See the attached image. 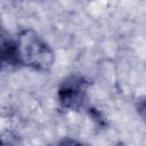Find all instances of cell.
Returning a JSON list of instances; mask_svg holds the SVG:
<instances>
[{
    "label": "cell",
    "mask_w": 146,
    "mask_h": 146,
    "mask_svg": "<svg viewBox=\"0 0 146 146\" xmlns=\"http://www.w3.org/2000/svg\"><path fill=\"white\" fill-rule=\"evenodd\" d=\"M17 136L10 131H3L1 135V146H16Z\"/></svg>",
    "instance_id": "277c9868"
},
{
    "label": "cell",
    "mask_w": 146,
    "mask_h": 146,
    "mask_svg": "<svg viewBox=\"0 0 146 146\" xmlns=\"http://www.w3.org/2000/svg\"><path fill=\"white\" fill-rule=\"evenodd\" d=\"M58 146H82L78 140L72 139V138H65L63 140H60V143L58 144Z\"/></svg>",
    "instance_id": "5b68a950"
},
{
    "label": "cell",
    "mask_w": 146,
    "mask_h": 146,
    "mask_svg": "<svg viewBox=\"0 0 146 146\" xmlns=\"http://www.w3.org/2000/svg\"><path fill=\"white\" fill-rule=\"evenodd\" d=\"M116 146H125V145H124V144H122V143H119Z\"/></svg>",
    "instance_id": "52a82bcc"
},
{
    "label": "cell",
    "mask_w": 146,
    "mask_h": 146,
    "mask_svg": "<svg viewBox=\"0 0 146 146\" xmlns=\"http://www.w3.org/2000/svg\"><path fill=\"white\" fill-rule=\"evenodd\" d=\"M16 41L23 64L42 72L49 71L52 67L55 54L36 32L30 29L23 30L19 32Z\"/></svg>",
    "instance_id": "6da1fadb"
},
{
    "label": "cell",
    "mask_w": 146,
    "mask_h": 146,
    "mask_svg": "<svg viewBox=\"0 0 146 146\" xmlns=\"http://www.w3.org/2000/svg\"><path fill=\"white\" fill-rule=\"evenodd\" d=\"M138 112L140 114V116L144 119V121L146 122V97L139 102L138 104Z\"/></svg>",
    "instance_id": "8992f818"
},
{
    "label": "cell",
    "mask_w": 146,
    "mask_h": 146,
    "mask_svg": "<svg viewBox=\"0 0 146 146\" xmlns=\"http://www.w3.org/2000/svg\"><path fill=\"white\" fill-rule=\"evenodd\" d=\"M1 59L2 63L15 66L22 63L19 48L17 44V41H14L11 39H2L1 43Z\"/></svg>",
    "instance_id": "3957f363"
},
{
    "label": "cell",
    "mask_w": 146,
    "mask_h": 146,
    "mask_svg": "<svg viewBox=\"0 0 146 146\" xmlns=\"http://www.w3.org/2000/svg\"><path fill=\"white\" fill-rule=\"evenodd\" d=\"M88 82L81 75L66 78L58 88V102L62 107L71 111L80 110L86 102Z\"/></svg>",
    "instance_id": "7a4b0ae2"
}]
</instances>
